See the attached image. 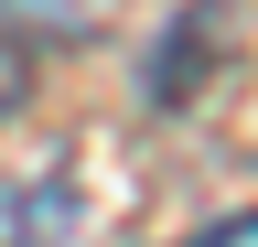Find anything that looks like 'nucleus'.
Segmentation results:
<instances>
[{"label": "nucleus", "instance_id": "1", "mask_svg": "<svg viewBox=\"0 0 258 247\" xmlns=\"http://www.w3.org/2000/svg\"><path fill=\"white\" fill-rule=\"evenodd\" d=\"M0 236L11 247H64L76 236V194L64 183H0Z\"/></svg>", "mask_w": 258, "mask_h": 247}, {"label": "nucleus", "instance_id": "2", "mask_svg": "<svg viewBox=\"0 0 258 247\" xmlns=\"http://www.w3.org/2000/svg\"><path fill=\"white\" fill-rule=\"evenodd\" d=\"M22 86H32V54H22V43H0V118L22 108Z\"/></svg>", "mask_w": 258, "mask_h": 247}, {"label": "nucleus", "instance_id": "3", "mask_svg": "<svg viewBox=\"0 0 258 247\" xmlns=\"http://www.w3.org/2000/svg\"><path fill=\"white\" fill-rule=\"evenodd\" d=\"M194 247H258V215H226L215 236H194Z\"/></svg>", "mask_w": 258, "mask_h": 247}]
</instances>
